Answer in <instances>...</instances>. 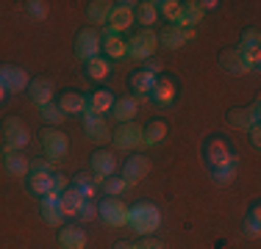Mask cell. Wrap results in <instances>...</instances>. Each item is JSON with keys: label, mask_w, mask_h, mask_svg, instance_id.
<instances>
[{"label": "cell", "mask_w": 261, "mask_h": 249, "mask_svg": "<svg viewBox=\"0 0 261 249\" xmlns=\"http://www.w3.org/2000/svg\"><path fill=\"white\" fill-rule=\"evenodd\" d=\"M159 224H161V213H159L156 205L136 202L134 208H128V227L134 230V233H139L147 238V235H153L159 230Z\"/></svg>", "instance_id": "cell-1"}, {"label": "cell", "mask_w": 261, "mask_h": 249, "mask_svg": "<svg viewBox=\"0 0 261 249\" xmlns=\"http://www.w3.org/2000/svg\"><path fill=\"white\" fill-rule=\"evenodd\" d=\"M203 155H206V161H208V169L225 166V164H236V155H233V149L228 144L225 136H208L206 144H203Z\"/></svg>", "instance_id": "cell-2"}, {"label": "cell", "mask_w": 261, "mask_h": 249, "mask_svg": "<svg viewBox=\"0 0 261 249\" xmlns=\"http://www.w3.org/2000/svg\"><path fill=\"white\" fill-rule=\"evenodd\" d=\"M156 45H159L156 30L142 28L139 34H134V39L128 42V55L134 61H147V58H153V53H156Z\"/></svg>", "instance_id": "cell-3"}, {"label": "cell", "mask_w": 261, "mask_h": 249, "mask_svg": "<svg viewBox=\"0 0 261 249\" xmlns=\"http://www.w3.org/2000/svg\"><path fill=\"white\" fill-rule=\"evenodd\" d=\"M39 139H42V149H45V155H47V161H50V164L61 161L67 155V149H70L67 136L61 133V130H56V128H45Z\"/></svg>", "instance_id": "cell-4"}, {"label": "cell", "mask_w": 261, "mask_h": 249, "mask_svg": "<svg viewBox=\"0 0 261 249\" xmlns=\"http://www.w3.org/2000/svg\"><path fill=\"white\" fill-rule=\"evenodd\" d=\"M97 216L111 224V227H125L128 224V205L120 202L117 197H106L100 205H97Z\"/></svg>", "instance_id": "cell-5"}, {"label": "cell", "mask_w": 261, "mask_h": 249, "mask_svg": "<svg viewBox=\"0 0 261 249\" xmlns=\"http://www.w3.org/2000/svg\"><path fill=\"white\" fill-rule=\"evenodd\" d=\"M3 136H6V152H20L25 149V144L31 141L28 128L20 119H9L3 124Z\"/></svg>", "instance_id": "cell-6"}, {"label": "cell", "mask_w": 261, "mask_h": 249, "mask_svg": "<svg viewBox=\"0 0 261 249\" xmlns=\"http://www.w3.org/2000/svg\"><path fill=\"white\" fill-rule=\"evenodd\" d=\"M100 45H103L100 34H97V30H92V28H86V30H81L78 39H75V55L86 64L89 58L100 55Z\"/></svg>", "instance_id": "cell-7"}, {"label": "cell", "mask_w": 261, "mask_h": 249, "mask_svg": "<svg viewBox=\"0 0 261 249\" xmlns=\"http://www.w3.org/2000/svg\"><path fill=\"white\" fill-rule=\"evenodd\" d=\"M106 25H109V28H106V34H117V36H120L122 30H128L130 25H134V9H130V3H117V6H111Z\"/></svg>", "instance_id": "cell-8"}, {"label": "cell", "mask_w": 261, "mask_h": 249, "mask_svg": "<svg viewBox=\"0 0 261 249\" xmlns=\"http://www.w3.org/2000/svg\"><path fill=\"white\" fill-rule=\"evenodd\" d=\"M111 141H114L117 149H136V147H142V128L136 122L120 124L117 133L111 136Z\"/></svg>", "instance_id": "cell-9"}, {"label": "cell", "mask_w": 261, "mask_h": 249, "mask_svg": "<svg viewBox=\"0 0 261 249\" xmlns=\"http://www.w3.org/2000/svg\"><path fill=\"white\" fill-rule=\"evenodd\" d=\"M0 83L6 86V91H22L28 89V72L22 67H0Z\"/></svg>", "instance_id": "cell-10"}, {"label": "cell", "mask_w": 261, "mask_h": 249, "mask_svg": "<svg viewBox=\"0 0 261 249\" xmlns=\"http://www.w3.org/2000/svg\"><path fill=\"white\" fill-rule=\"evenodd\" d=\"M84 130H86V136H89V139H95V141H106L111 136L106 119H103V116H97L89 105H86V111H84Z\"/></svg>", "instance_id": "cell-11"}, {"label": "cell", "mask_w": 261, "mask_h": 249, "mask_svg": "<svg viewBox=\"0 0 261 249\" xmlns=\"http://www.w3.org/2000/svg\"><path fill=\"white\" fill-rule=\"evenodd\" d=\"M89 164H92V172H95L100 180L111 177V174L117 172V158H114L111 149H97V152H92Z\"/></svg>", "instance_id": "cell-12"}, {"label": "cell", "mask_w": 261, "mask_h": 249, "mask_svg": "<svg viewBox=\"0 0 261 249\" xmlns=\"http://www.w3.org/2000/svg\"><path fill=\"white\" fill-rule=\"evenodd\" d=\"M147 172H150V158H145V155H130L122 164V180L125 183H136V180L147 177Z\"/></svg>", "instance_id": "cell-13"}, {"label": "cell", "mask_w": 261, "mask_h": 249, "mask_svg": "<svg viewBox=\"0 0 261 249\" xmlns=\"http://www.w3.org/2000/svg\"><path fill=\"white\" fill-rule=\"evenodd\" d=\"M178 89H175V80L172 78H156V86L150 89V100L156 105H172Z\"/></svg>", "instance_id": "cell-14"}, {"label": "cell", "mask_w": 261, "mask_h": 249, "mask_svg": "<svg viewBox=\"0 0 261 249\" xmlns=\"http://www.w3.org/2000/svg\"><path fill=\"white\" fill-rule=\"evenodd\" d=\"M86 199L78 194L75 189H67V191H61V197H59V208H61V213H64V219H78V210H81V205H84Z\"/></svg>", "instance_id": "cell-15"}, {"label": "cell", "mask_w": 261, "mask_h": 249, "mask_svg": "<svg viewBox=\"0 0 261 249\" xmlns=\"http://www.w3.org/2000/svg\"><path fill=\"white\" fill-rule=\"evenodd\" d=\"M28 95H31V100H34L36 105H47V103H53V83L47 78H34L28 83Z\"/></svg>", "instance_id": "cell-16"}, {"label": "cell", "mask_w": 261, "mask_h": 249, "mask_svg": "<svg viewBox=\"0 0 261 249\" xmlns=\"http://www.w3.org/2000/svg\"><path fill=\"white\" fill-rule=\"evenodd\" d=\"M189 39H195V30H184V28H164L159 34V45H164V47H170V50H175V47H181L186 45Z\"/></svg>", "instance_id": "cell-17"}, {"label": "cell", "mask_w": 261, "mask_h": 249, "mask_svg": "<svg viewBox=\"0 0 261 249\" xmlns=\"http://www.w3.org/2000/svg\"><path fill=\"white\" fill-rule=\"evenodd\" d=\"M86 105H89V100H86L84 95H78V91H64V95H61V100H59V108H61V114H64V116H70V114H84Z\"/></svg>", "instance_id": "cell-18"}, {"label": "cell", "mask_w": 261, "mask_h": 249, "mask_svg": "<svg viewBox=\"0 0 261 249\" xmlns=\"http://www.w3.org/2000/svg\"><path fill=\"white\" fill-rule=\"evenodd\" d=\"M59 246L61 249H84L86 233L81 227H61L59 230Z\"/></svg>", "instance_id": "cell-19"}, {"label": "cell", "mask_w": 261, "mask_h": 249, "mask_svg": "<svg viewBox=\"0 0 261 249\" xmlns=\"http://www.w3.org/2000/svg\"><path fill=\"white\" fill-rule=\"evenodd\" d=\"M203 14H206V11L200 9V3H184V11H181V17H178L175 28H184V30H195V25H200Z\"/></svg>", "instance_id": "cell-20"}, {"label": "cell", "mask_w": 261, "mask_h": 249, "mask_svg": "<svg viewBox=\"0 0 261 249\" xmlns=\"http://www.w3.org/2000/svg\"><path fill=\"white\" fill-rule=\"evenodd\" d=\"M136 108H139V103H136L134 97L114 100V108H111V116H114L117 122L128 124V122H134V116H136Z\"/></svg>", "instance_id": "cell-21"}, {"label": "cell", "mask_w": 261, "mask_h": 249, "mask_svg": "<svg viewBox=\"0 0 261 249\" xmlns=\"http://www.w3.org/2000/svg\"><path fill=\"white\" fill-rule=\"evenodd\" d=\"M100 50L106 53V58L120 61V58H125V55H128V42H122L117 34H106V39H103Z\"/></svg>", "instance_id": "cell-22"}, {"label": "cell", "mask_w": 261, "mask_h": 249, "mask_svg": "<svg viewBox=\"0 0 261 249\" xmlns=\"http://www.w3.org/2000/svg\"><path fill=\"white\" fill-rule=\"evenodd\" d=\"M3 164H6V172H9L11 177H28L31 161L22 152H6L3 155Z\"/></svg>", "instance_id": "cell-23"}, {"label": "cell", "mask_w": 261, "mask_h": 249, "mask_svg": "<svg viewBox=\"0 0 261 249\" xmlns=\"http://www.w3.org/2000/svg\"><path fill=\"white\" fill-rule=\"evenodd\" d=\"M53 174H56V172L28 174V189H31V194H36V197H45L47 191H53V189H56V180H53Z\"/></svg>", "instance_id": "cell-24"}, {"label": "cell", "mask_w": 261, "mask_h": 249, "mask_svg": "<svg viewBox=\"0 0 261 249\" xmlns=\"http://www.w3.org/2000/svg\"><path fill=\"white\" fill-rule=\"evenodd\" d=\"M167 139V124L164 122H150L142 128V147H156Z\"/></svg>", "instance_id": "cell-25"}, {"label": "cell", "mask_w": 261, "mask_h": 249, "mask_svg": "<svg viewBox=\"0 0 261 249\" xmlns=\"http://www.w3.org/2000/svg\"><path fill=\"white\" fill-rule=\"evenodd\" d=\"M111 72V61L106 58V55H95V58L86 61V78L92 80H106Z\"/></svg>", "instance_id": "cell-26"}, {"label": "cell", "mask_w": 261, "mask_h": 249, "mask_svg": "<svg viewBox=\"0 0 261 249\" xmlns=\"http://www.w3.org/2000/svg\"><path fill=\"white\" fill-rule=\"evenodd\" d=\"M134 20L139 22V25H145V28L156 25V20H159V6L153 3V0H145V3H139V6H136V11H134Z\"/></svg>", "instance_id": "cell-27"}, {"label": "cell", "mask_w": 261, "mask_h": 249, "mask_svg": "<svg viewBox=\"0 0 261 249\" xmlns=\"http://www.w3.org/2000/svg\"><path fill=\"white\" fill-rule=\"evenodd\" d=\"M89 108L95 111L97 116L109 114V111L114 108V95H111L109 89H100V91H95V95L89 97Z\"/></svg>", "instance_id": "cell-28"}, {"label": "cell", "mask_w": 261, "mask_h": 249, "mask_svg": "<svg viewBox=\"0 0 261 249\" xmlns=\"http://www.w3.org/2000/svg\"><path fill=\"white\" fill-rule=\"evenodd\" d=\"M109 11H111V3H106V0H95V3L86 6V20H89L92 25H106Z\"/></svg>", "instance_id": "cell-29"}, {"label": "cell", "mask_w": 261, "mask_h": 249, "mask_svg": "<svg viewBox=\"0 0 261 249\" xmlns=\"http://www.w3.org/2000/svg\"><path fill=\"white\" fill-rule=\"evenodd\" d=\"M153 86H156V75H150V72H145V70H139V72L130 75V89H134L136 95H150Z\"/></svg>", "instance_id": "cell-30"}, {"label": "cell", "mask_w": 261, "mask_h": 249, "mask_svg": "<svg viewBox=\"0 0 261 249\" xmlns=\"http://www.w3.org/2000/svg\"><path fill=\"white\" fill-rule=\"evenodd\" d=\"M220 64L225 67L228 72H233V75H245V64H242V55H239V50L231 47V50H222L220 53Z\"/></svg>", "instance_id": "cell-31"}, {"label": "cell", "mask_w": 261, "mask_h": 249, "mask_svg": "<svg viewBox=\"0 0 261 249\" xmlns=\"http://www.w3.org/2000/svg\"><path fill=\"white\" fill-rule=\"evenodd\" d=\"M72 189H75L86 202H92V197H95V177H89L86 172H81V174L72 177Z\"/></svg>", "instance_id": "cell-32"}, {"label": "cell", "mask_w": 261, "mask_h": 249, "mask_svg": "<svg viewBox=\"0 0 261 249\" xmlns=\"http://www.w3.org/2000/svg\"><path fill=\"white\" fill-rule=\"evenodd\" d=\"M242 230H245V235H250V238H258V235H261V210H258V205H253L250 213L245 216Z\"/></svg>", "instance_id": "cell-33"}, {"label": "cell", "mask_w": 261, "mask_h": 249, "mask_svg": "<svg viewBox=\"0 0 261 249\" xmlns=\"http://www.w3.org/2000/svg\"><path fill=\"white\" fill-rule=\"evenodd\" d=\"M159 6V17H167L172 25L178 22V17H181V11H184V3H178V0H161Z\"/></svg>", "instance_id": "cell-34"}, {"label": "cell", "mask_w": 261, "mask_h": 249, "mask_svg": "<svg viewBox=\"0 0 261 249\" xmlns=\"http://www.w3.org/2000/svg\"><path fill=\"white\" fill-rule=\"evenodd\" d=\"M39 116H42V122L50 124V128H56V124L64 122V114H61V108H59V105H53V103L42 105V108H39Z\"/></svg>", "instance_id": "cell-35"}, {"label": "cell", "mask_w": 261, "mask_h": 249, "mask_svg": "<svg viewBox=\"0 0 261 249\" xmlns=\"http://www.w3.org/2000/svg\"><path fill=\"white\" fill-rule=\"evenodd\" d=\"M211 177L217 180L220 185H228L236 177V164H225V166H214L211 169Z\"/></svg>", "instance_id": "cell-36"}, {"label": "cell", "mask_w": 261, "mask_h": 249, "mask_svg": "<svg viewBox=\"0 0 261 249\" xmlns=\"http://www.w3.org/2000/svg\"><path fill=\"white\" fill-rule=\"evenodd\" d=\"M42 219H45L47 224H53V227H61V224H64V213H61L59 202L56 205H42Z\"/></svg>", "instance_id": "cell-37"}, {"label": "cell", "mask_w": 261, "mask_h": 249, "mask_svg": "<svg viewBox=\"0 0 261 249\" xmlns=\"http://www.w3.org/2000/svg\"><path fill=\"white\" fill-rule=\"evenodd\" d=\"M125 189H128V183H125L122 177H117V174H111V177H106V183H103V191H106V197H120Z\"/></svg>", "instance_id": "cell-38"}, {"label": "cell", "mask_w": 261, "mask_h": 249, "mask_svg": "<svg viewBox=\"0 0 261 249\" xmlns=\"http://www.w3.org/2000/svg\"><path fill=\"white\" fill-rule=\"evenodd\" d=\"M228 124L236 130H247L250 128V119H247V111L245 108H231L228 111Z\"/></svg>", "instance_id": "cell-39"}, {"label": "cell", "mask_w": 261, "mask_h": 249, "mask_svg": "<svg viewBox=\"0 0 261 249\" xmlns=\"http://www.w3.org/2000/svg\"><path fill=\"white\" fill-rule=\"evenodd\" d=\"M261 47V34L256 28L245 30V34L239 36V50H258Z\"/></svg>", "instance_id": "cell-40"}, {"label": "cell", "mask_w": 261, "mask_h": 249, "mask_svg": "<svg viewBox=\"0 0 261 249\" xmlns=\"http://www.w3.org/2000/svg\"><path fill=\"white\" fill-rule=\"evenodd\" d=\"M236 50H239V47H236ZM239 55H242V64H245L247 72H256L258 70V64H261V53H258V50H239Z\"/></svg>", "instance_id": "cell-41"}, {"label": "cell", "mask_w": 261, "mask_h": 249, "mask_svg": "<svg viewBox=\"0 0 261 249\" xmlns=\"http://www.w3.org/2000/svg\"><path fill=\"white\" fill-rule=\"evenodd\" d=\"M25 11L34 17V20H45V17L50 14L47 3H42V0H28V3H25Z\"/></svg>", "instance_id": "cell-42"}, {"label": "cell", "mask_w": 261, "mask_h": 249, "mask_svg": "<svg viewBox=\"0 0 261 249\" xmlns=\"http://www.w3.org/2000/svg\"><path fill=\"white\" fill-rule=\"evenodd\" d=\"M42 172H53V164L45 158H34L28 166V174H42Z\"/></svg>", "instance_id": "cell-43"}, {"label": "cell", "mask_w": 261, "mask_h": 249, "mask_svg": "<svg viewBox=\"0 0 261 249\" xmlns=\"http://www.w3.org/2000/svg\"><path fill=\"white\" fill-rule=\"evenodd\" d=\"M95 216H97V208H95L92 202H84V205H81V210H78V219H81V222H92Z\"/></svg>", "instance_id": "cell-44"}, {"label": "cell", "mask_w": 261, "mask_h": 249, "mask_svg": "<svg viewBox=\"0 0 261 249\" xmlns=\"http://www.w3.org/2000/svg\"><path fill=\"white\" fill-rule=\"evenodd\" d=\"M136 249H167L164 241H159V238H153V235H147L142 244H136Z\"/></svg>", "instance_id": "cell-45"}, {"label": "cell", "mask_w": 261, "mask_h": 249, "mask_svg": "<svg viewBox=\"0 0 261 249\" xmlns=\"http://www.w3.org/2000/svg\"><path fill=\"white\" fill-rule=\"evenodd\" d=\"M247 119H250V124H261V103L258 100L247 108Z\"/></svg>", "instance_id": "cell-46"}, {"label": "cell", "mask_w": 261, "mask_h": 249, "mask_svg": "<svg viewBox=\"0 0 261 249\" xmlns=\"http://www.w3.org/2000/svg\"><path fill=\"white\" fill-rule=\"evenodd\" d=\"M145 72H150V75H156V78H159V72H161V61H159V58H147Z\"/></svg>", "instance_id": "cell-47"}, {"label": "cell", "mask_w": 261, "mask_h": 249, "mask_svg": "<svg viewBox=\"0 0 261 249\" xmlns=\"http://www.w3.org/2000/svg\"><path fill=\"white\" fill-rule=\"evenodd\" d=\"M59 197H61V191H47V194L45 197H42V205H56V202H59Z\"/></svg>", "instance_id": "cell-48"}, {"label": "cell", "mask_w": 261, "mask_h": 249, "mask_svg": "<svg viewBox=\"0 0 261 249\" xmlns=\"http://www.w3.org/2000/svg\"><path fill=\"white\" fill-rule=\"evenodd\" d=\"M247 130H250V141L258 147V144H261V124H250Z\"/></svg>", "instance_id": "cell-49"}, {"label": "cell", "mask_w": 261, "mask_h": 249, "mask_svg": "<svg viewBox=\"0 0 261 249\" xmlns=\"http://www.w3.org/2000/svg\"><path fill=\"white\" fill-rule=\"evenodd\" d=\"M53 180H56V191H67V177L64 174H53Z\"/></svg>", "instance_id": "cell-50"}, {"label": "cell", "mask_w": 261, "mask_h": 249, "mask_svg": "<svg viewBox=\"0 0 261 249\" xmlns=\"http://www.w3.org/2000/svg\"><path fill=\"white\" fill-rule=\"evenodd\" d=\"M217 6H220L217 0H203V3H200V9H203V11H211V9H217Z\"/></svg>", "instance_id": "cell-51"}, {"label": "cell", "mask_w": 261, "mask_h": 249, "mask_svg": "<svg viewBox=\"0 0 261 249\" xmlns=\"http://www.w3.org/2000/svg\"><path fill=\"white\" fill-rule=\"evenodd\" d=\"M114 249H136V244H130V241H117Z\"/></svg>", "instance_id": "cell-52"}, {"label": "cell", "mask_w": 261, "mask_h": 249, "mask_svg": "<svg viewBox=\"0 0 261 249\" xmlns=\"http://www.w3.org/2000/svg\"><path fill=\"white\" fill-rule=\"evenodd\" d=\"M3 100H6V86L0 83V103H3Z\"/></svg>", "instance_id": "cell-53"}]
</instances>
